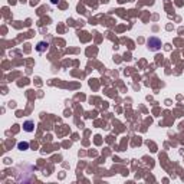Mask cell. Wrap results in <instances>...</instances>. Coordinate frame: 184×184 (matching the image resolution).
<instances>
[{"label": "cell", "mask_w": 184, "mask_h": 184, "mask_svg": "<svg viewBox=\"0 0 184 184\" xmlns=\"http://www.w3.org/2000/svg\"><path fill=\"white\" fill-rule=\"evenodd\" d=\"M33 127H35V124H33L32 121H26V122L23 124V130H25L26 132H32V131L35 130Z\"/></svg>", "instance_id": "7a4b0ae2"}, {"label": "cell", "mask_w": 184, "mask_h": 184, "mask_svg": "<svg viewBox=\"0 0 184 184\" xmlns=\"http://www.w3.org/2000/svg\"><path fill=\"white\" fill-rule=\"evenodd\" d=\"M48 46H49L48 43H45V42H40V43L37 45V50H39V52H43V50H46V49H48Z\"/></svg>", "instance_id": "3957f363"}, {"label": "cell", "mask_w": 184, "mask_h": 184, "mask_svg": "<svg viewBox=\"0 0 184 184\" xmlns=\"http://www.w3.org/2000/svg\"><path fill=\"white\" fill-rule=\"evenodd\" d=\"M163 46V43H161V40L158 39V37L152 36L150 37L147 40V48L150 50H152V52H157V50H160V48Z\"/></svg>", "instance_id": "6da1fadb"}, {"label": "cell", "mask_w": 184, "mask_h": 184, "mask_svg": "<svg viewBox=\"0 0 184 184\" xmlns=\"http://www.w3.org/2000/svg\"><path fill=\"white\" fill-rule=\"evenodd\" d=\"M17 148L22 150V151H25V150L29 148V144H28V143H19V144H17Z\"/></svg>", "instance_id": "277c9868"}]
</instances>
